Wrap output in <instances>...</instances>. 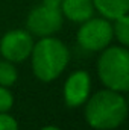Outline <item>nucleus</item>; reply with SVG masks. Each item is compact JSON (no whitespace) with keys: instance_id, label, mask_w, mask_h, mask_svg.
<instances>
[{"instance_id":"obj_1","label":"nucleus","mask_w":129,"mask_h":130,"mask_svg":"<svg viewBox=\"0 0 129 130\" xmlns=\"http://www.w3.org/2000/svg\"><path fill=\"white\" fill-rule=\"evenodd\" d=\"M85 104V120L96 130H114L128 117V103L122 92L102 89L88 97Z\"/></svg>"},{"instance_id":"obj_2","label":"nucleus","mask_w":129,"mask_h":130,"mask_svg":"<svg viewBox=\"0 0 129 130\" xmlns=\"http://www.w3.org/2000/svg\"><path fill=\"white\" fill-rule=\"evenodd\" d=\"M31 56L32 71L41 82H52L59 77L70 61L67 45L53 36H43L38 42H33Z\"/></svg>"},{"instance_id":"obj_3","label":"nucleus","mask_w":129,"mask_h":130,"mask_svg":"<svg viewBox=\"0 0 129 130\" xmlns=\"http://www.w3.org/2000/svg\"><path fill=\"white\" fill-rule=\"evenodd\" d=\"M97 61V74L105 88L125 94L129 89V52L123 45L106 47Z\"/></svg>"},{"instance_id":"obj_4","label":"nucleus","mask_w":129,"mask_h":130,"mask_svg":"<svg viewBox=\"0 0 129 130\" xmlns=\"http://www.w3.org/2000/svg\"><path fill=\"white\" fill-rule=\"evenodd\" d=\"M112 24L106 18H88L76 33L78 44L90 52H102L112 41Z\"/></svg>"},{"instance_id":"obj_5","label":"nucleus","mask_w":129,"mask_h":130,"mask_svg":"<svg viewBox=\"0 0 129 130\" xmlns=\"http://www.w3.org/2000/svg\"><path fill=\"white\" fill-rule=\"evenodd\" d=\"M62 12L59 6L41 3L40 6L33 8L28 15L26 27L28 32L36 36H52L53 33L59 32L62 27Z\"/></svg>"},{"instance_id":"obj_6","label":"nucleus","mask_w":129,"mask_h":130,"mask_svg":"<svg viewBox=\"0 0 129 130\" xmlns=\"http://www.w3.org/2000/svg\"><path fill=\"white\" fill-rule=\"evenodd\" d=\"M32 33L23 29L11 30L5 33L3 38L0 39V55L12 64L23 62L24 59H28L32 53Z\"/></svg>"},{"instance_id":"obj_7","label":"nucleus","mask_w":129,"mask_h":130,"mask_svg":"<svg viewBox=\"0 0 129 130\" xmlns=\"http://www.w3.org/2000/svg\"><path fill=\"white\" fill-rule=\"evenodd\" d=\"M91 89V79L85 70H78L71 73L64 83V101L68 107L82 106L88 97Z\"/></svg>"},{"instance_id":"obj_8","label":"nucleus","mask_w":129,"mask_h":130,"mask_svg":"<svg viewBox=\"0 0 129 130\" xmlns=\"http://www.w3.org/2000/svg\"><path fill=\"white\" fill-rule=\"evenodd\" d=\"M62 17L73 23H84L94 14V6L91 0H61Z\"/></svg>"},{"instance_id":"obj_9","label":"nucleus","mask_w":129,"mask_h":130,"mask_svg":"<svg viewBox=\"0 0 129 130\" xmlns=\"http://www.w3.org/2000/svg\"><path fill=\"white\" fill-rule=\"evenodd\" d=\"M97 12L106 20H115L129 12V0H91Z\"/></svg>"},{"instance_id":"obj_10","label":"nucleus","mask_w":129,"mask_h":130,"mask_svg":"<svg viewBox=\"0 0 129 130\" xmlns=\"http://www.w3.org/2000/svg\"><path fill=\"white\" fill-rule=\"evenodd\" d=\"M114 21L115 23L112 26V35L117 38L120 45L128 47L129 45V17H128V14L115 18Z\"/></svg>"},{"instance_id":"obj_11","label":"nucleus","mask_w":129,"mask_h":130,"mask_svg":"<svg viewBox=\"0 0 129 130\" xmlns=\"http://www.w3.org/2000/svg\"><path fill=\"white\" fill-rule=\"evenodd\" d=\"M18 79V71L15 65L9 61H0V86H12Z\"/></svg>"},{"instance_id":"obj_12","label":"nucleus","mask_w":129,"mask_h":130,"mask_svg":"<svg viewBox=\"0 0 129 130\" xmlns=\"http://www.w3.org/2000/svg\"><path fill=\"white\" fill-rule=\"evenodd\" d=\"M14 106V95L6 86H0V112H9Z\"/></svg>"},{"instance_id":"obj_13","label":"nucleus","mask_w":129,"mask_h":130,"mask_svg":"<svg viewBox=\"0 0 129 130\" xmlns=\"http://www.w3.org/2000/svg\"><path fill=\"white\" fill-rule=\"evenodd\" d=\"M0 130H18V123L8 112H0Z\"/></svg>"},{"instance_id":"obj_14","label":"nucleus","mask_w":129,"mask_h":130,"mask_svg":"<svg viewBox=\"0 0 129 130\" xmlns=\"http://www.w3.org/2000/svg\"><path fill=\"white\" fill-rule=\"evenodd\" d=\"M43 3H47V5H55V6H59V8H61V0H43Z\"/></svg>"},{"instance_id":"obj_15","label":"nucleus","mask_w":129,"mask_h":130,"mask_svg":"<svg viewBox=\"0 0 129 130\" xmlns=\"http://www.w3.org/2000/svg\"><path fill=\"white\" fill-rule=\"evenodd\" d=\"M41 130H61V129L56 127V126H46V127H43Z\"/></svg>"}]
</instances>
